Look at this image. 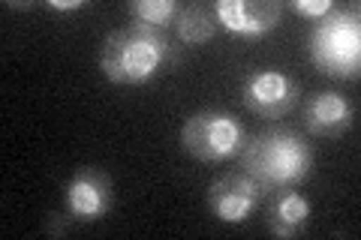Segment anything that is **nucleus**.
<instances>
[{
	"label": "nucleus",
	"instance_id": "1",
	"mask_svg": "<svg viewBox=\"0 0 361 240\" xmlns=\"http://www.w3.org/2000/svg\"><path fill=\"white\" fill-rule=\"evenodd\" d=\"M169 39L163 30L148 25H123L111 30L99 49V70L115 84H145L169 61Z\"/></svg>",
	"mask_w": 361,
	"mask_h": 240
},
{
	"label": "nucleus",
	"instance_id": "2",
	"mask_svg": "<svg viewBox=\"0 0 361 240\" xmlns=\"http://www.w3.org/2000/svg\"><path fill=\"white\" fill-rule=\"evenodd\" d=\"M244 175H250L262 192H283L307 180L313 168V153L292 132H265L247 144L241 153Z\"/></svg>",
	"mask_w": 361,
	"mask_h": 240
},
{
	"label": "nucleus",
	"instance_id": "3",
	"mask_svg": "<svg viewBox=\"0 0 361 240\" xmlns=\"http://www.w3.org/2000/svg\"><path fill=\"white\" fill-rule=\"evenodd\" d=\"M310 61L322 75L358 78L361 70V27L358 9H331L316 21L310 37Z\"/></svg>",
	"mask_w": 361,
	"mask_h": 240
},
{
	"label": "nucleus",
	"instance_id": "4",
	"mask_svg": "<svg viewBox=\"0 0 361 240\" xmlns=\"http://www.w3.org/2000/svg\"><path fill=\"white\" fill-rule=\"evenodd\" d=\"M180 144L199 163H223L244 144V127L229 111L205 108L190 114L180 127Z\"/></svg>",
	"mask_w": 361,
	"mask_h": 240
},
{
	"label": "nucleus",
	"instance_id": "5",
	"mask_svg": "<svg viewBox=\"0 0 361 240\" xmlns=\"http://www.w3.org/2000/svg\"><path fill=\"white\" fill-rule=\"evenodd\" d=\"M241 99L256 118L277 120V118H286V114L295 108L298 84H295V78L286 75L283 70H256L244 82Z\"/></svg>",
	"mask_w": 361,
	"mask_h": 240
},
{
	"label": "nucleus",
	"instance_id": "6",
	"mask_svg": "<svg viewBox=\"0 0 361 240\" xmlns=\"http://www.w3.org/2000/svg\"><path fill=\"white\" fill-rule=\"evenodd\" d=\"M214 13H217V21L229 33L265 37L283 18V4L280 0H217Z\"/></svg>",
	"mask_w": 361,
	"mask_h": 240
},
{
	"label": "nucleus",
	"instance_id": "7",
	"mask_svg": "<svg viewBox=\"0 0 361 240\" xmlns=\"http://www.w3.org/2000/svg\"><path fill=\"white\" fill-rule=\"evenodd\" d=\"M259 184L250 175H223L208 187V210L217 216L220 222L238 225L253 213L259 201Z\"/></svg>",
	"mask_w": 361,
	"mask_h": 240
},
{
	"label": "nucleus",
	"instance_id": "8",
	"mask_svg": "<svg viewBox=\"0 0 361 240\" xmlns=\"http://www.w3.org/2000/svg\"><path fill=\"white\" fill-rule=\"evenodd\" d=\"M111 208V177L103 168L85 165L66 187V210L82 222L103 220Z\"/></svg>",
	"mask_w": 361,
	"mask_h": 240
},
{
	"label": "nucleus",
	"instance_id": "9",
	"mask_svg": "<svg viewBox=\"0 0 361 240\" xmlns=\"http://www.w3.org/2000/svg\"><path fill=\"white\" fill-rule=\"evenodd\" d=\"M355 106L337 90H319L304 106V127L319 139H341L353 130Z\"/></svg>",
	"mask_w": 361,
	"mask_h": 240
},
{
	"label": "nucleus",
	"instance_id": "10",
	"mask_svg": "<svg viewBox=\"0 0 361 240\" xmlns=\"http://www.w3.org/2000/svg\"><path fill=\"white\" fill-rule=\"evenodd\" d=\"M307 220H310V201L301 192L283 189V196L271 204V210H268V232L280 240H292L304 232Z\"/></svg>",
	"mask_w": 361,
	"mask_h": 240
},
{
	"label": "nucleus",
	"instance_id": "11",
	"mask_svg": "<svg viewBox=\"0 0 361 240\" xmlns=\"http://www.w3.org/2000/svg\"><path fill=\"white\" fill-rule=\"evenodd\" d=\"M175 27H178V37L184 39L187 45H202L214 39L217 33L220 21H217V13L214 6H205V4H190L184 6L180 13L175 15Z\"/></svg>",
	"mask_w": 361,
	"mask_h": 240
},
{
	"label": "nucleus",
	"instance_id": "12",
	"mask_svg": "<svg viewBox=\"0 0 361 240\" xmlns=\"http://www.w3.org/2000/svg\"><path fill=\"white\" fill-rule=\"evenodd\" d=\"M127 13L133 15V21H139V25L163 30V25H169V21L178 15V6L172 0H130Z\"/></svg>",
	"mask_w": 361,
	"mask_h": 240
},
{
	"label": "nucleus",
	"instance_id": "13",
	"mask_svg": "<svg viewBox=\"0 0 361 240\" xmlns=\"http://www.w3.org/2000/svg\"><path fill=\"white\" fill-rule=\"evenodd\" d=\"M292 9L304 18H325L334 9L331 0H292Z\"/></svg>",
	"mask_w": 361,
	"mask_h": 240
},
{
	"label": "nucleus",
	"instance_id": "14",
	"mask_svg": "<svg viewBox=\"0 0 361 240\" xmlns=\"http://www.w3.org/2000/svg\"><path fill=\"white\" fill-rule=\"evenodd\" d=\"M82 6H87V0H49V9H58V13H73Z\"/></svg>",
	"mask_w": 361,
	"mask_h": 240
},
{
	"label": "nucleus",
	"instance_id": "15",
	"mask_svg": "<svg viewBox=\"0 0 361 240\" xmlns=\"http://www.w3.org/2000/svg\"><path fill=\"white\" fill-rule=\"evenodd\" d=\"M6 6H13V9H27L30 4H27V0H9Z\"/></svg>",
	"mask_w": 361,
	"mask_h": 240
}]
</instances>
